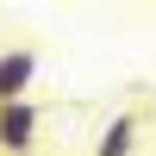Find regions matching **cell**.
Listing matches in <instances>:
<instances>
[{"label":"cell","instance_id":"7a4b0ae2","mask_svg":"<svg viewBox=\"0 0 156 156\" xmlns=\"http://www.w3.org/2000/svg\"><path fill=\"white\" fill-rule=\"evenodd\" d=\"M31 69H37V56H31V50H0V106H12V100L25 94Z\"/></svg>","mask_w":156,"mask_h":156},{"label":"cell","instance_id":"6da1fadb","mask_svg":"<svg viewBox=\"0 0 156 156\" xmlns=\"http://www.w3.org/2000/svg\"><path fill=\"white\" fill-rule=\"evenodd\" d=\"M31 144H37V112L25 106V100L0 106V156H25Z\"/></svg>","mask_w":156,"mask_h":156},{"label":"cell","instance_id":"3957f363","mask_svg":"<svg viewBox=\"0 0 156 156\" xmlns=\"http://www.w3.org/2000/svg\"><path fill=\"white\" fill-rule=\"evenodd\" d=\"M131 150H137V119L125 112V119H112V125H106V137L94 144V156H131Z\"/></svg>","mask_w":156,"mask_h":156}]
</instances>
